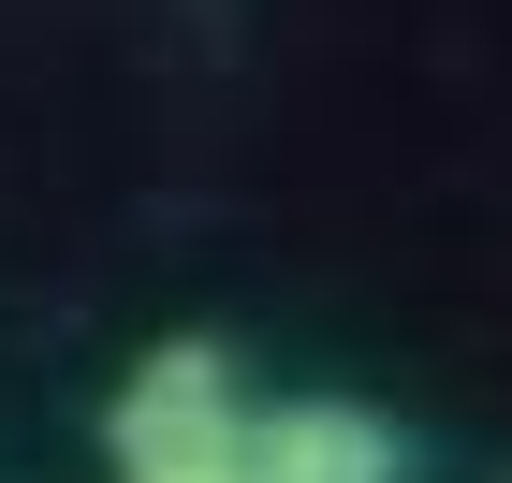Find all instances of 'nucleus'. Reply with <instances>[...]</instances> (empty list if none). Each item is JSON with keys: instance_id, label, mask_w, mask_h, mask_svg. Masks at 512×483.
Instances as JSON below:
<instances>
[{"instance_id": "f257e3e1", "label": "nucleus", "mask_w": 512, "mask_h": 483, "mask_svg": "<svg viewBox=\"0 0 512 483\" xmlns=\"http://www.w3.org/2000/svg\"><path fill=\"white\" fill-rule=\"evenodd\" d=\"M235 440H249V396H235V366H220V337H161V352L118 381V410H103V454H118V483L235 469Z\"/></svg>"}, {"instance_id": "f03ea898", "label": "nucleus", "mask_w": 512, "mask_h": 483, "mask_svg": "<svg viewBox=\"0 0 512 483\" xmlns=\"http://www.w3.org/2000/svg\"><path fill=\"white\" fill-rule=\"evenodd\" d=\"M410 454H395L381 410L352 396H293V410H249V440H235V483H395Z\"/></svg>"}, {"instance_id": "7ed1b4c3", "label": "nucleus", "mask_w": 512, "mask_h": 483, "mask_svg": "<svg viewBox=\"0 0 512 483\" xmlns=\"http://www.w3.org/2000/svg\"><path fill=\"white\" fill-rule=\"evenodd\" d=\"M191 483H235V469H191Z\"/></svg>"}]
</instances>
